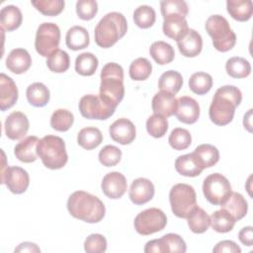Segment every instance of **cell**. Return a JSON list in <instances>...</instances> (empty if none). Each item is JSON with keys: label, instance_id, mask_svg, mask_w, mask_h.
I'll return each mask as SVG.
<instances>
[{"label": "cell", "instance_id": "1", "mask_svg": "<svg viewBox=\"0 0 253 253\" xmlns=\"http://www.w3.org/2000/svg\"><path fill=\"white\" fill-rule=\"evenodd\" d=\"M242 101L241 91L232 85H225L218 88L210 106L209 116L211 121L217 126L229 124L235 113L236 107Z\"/></svg>", "mask_w": 253, "mask_h": 253}, {"label": "cell", "instance_id": "2", "mask_svg": "<svg viewBox=\"0 0 253 253\" xmlns=\"http://www.w3.org/2000/svg\"><path fill=\"white\" fill-rule=\"evenodd\" d=\"M67 210L73 217L88 223L101 221L106 212L103 202L98 197L84 191H76L69 196Z\"/></svg>", "mask_w": 253, "mask_h": 253}, {"label": "cell", "instance_id": "3", "mask_svg": "<svg viewBox=\"0 0 253 253\" xmlns=\"http://www.w3.org/2000/svg\"><path fill=\"white\" fill-rule=\"evenodd\" d=\"M99 96L109 105L116 108L125 96L124 69L116 62H109L101 70Z\"/></svg>", "mask_w": 253, "mask_h": 253}, {"label": "cell", "instance_id": "4", "mask_svg": "<svg viewBox=\"0 0 253 253\" xmlns=\"http://www.w3.org/2000/svg\"><path fill=\"white\" fill-rule=\"evenodd\" d=\"M126 30L127 23L123 14L119 12L108 13L95 28V42L100 47L109 48L126 35Z\"/></svg>", "mask_w": 253, "mask_h": 253}, {"label": "cell", "instance_id": "5", "mask_svg": "<svg viewBox=\"0 0 253 253\" xmlns=\"http://www.w3.org/2000/svg\"><path fill=\"white\" fill-rule=\"evenodd\" d=\"M37 152L42 164L48 169H60L68 160L65 142L56 135L48 134L40 139Z\"/></svg>", "mask_w": 253, "mask_h": 253}, {"label": "cell", "instance_id": "6", "mask_svg": "<svg viewBox=\"0 0 253 253\" xmlns=\"http://www.w3.org/2000/svg\"><path fill=\"white\" fill-rule=\"evenodd\" d=\"M206 31L212 40L213 47L221 52L230 50L236 42V36L228 21L220 15L210 16L206 22Z\"/></svg>", "mask_w": 253, "mask_h": 253}, {"label": "cell", "instance_id": "7", "mask_svg": "<svg viewBox=\"0 0 253 253\" xmlns=\"http://www.w3.org/2000/svg\"><path fill=\"white\" fill-rule=\"evenodd\" d=\"M169 202L173 213L180 218H188L198 206L195 189L184 183L176 184L171 188Z\"/></svg>", "mask_w": 253, "mask_h": 253}, {"label": "cell", "instance_id": "8", "mask_svg": "<svg viewBox=\"0 0 253 253\" xmlns=\"http://www.w3.org/2000/svg\"><path fill=\"white\" fill-rule=\"evenodd\" d=\"M203 193L209 203L221 206L231 195V185L226 177L219 173L209 175L203 184Z\"/></svg>", "mask_w": 253, "mask_h": 253}, {"label": "cell", "instance_id": "9", "mask_svg": "<svg viewBox=\"0 0 253 253\" xmlns=\"http://www.w3.org/2000/svg\"><path fill=\"white\" fill-rule=\"evenodd\" d=\"M60 42V30L54 23H42L39 26L36 34L35 47L37 52L48 57L52 52L58 49Z\"/></svg>", "mask_w": 253, "mask_h": 253}, {"label": "cell", "instance_id": "10", "mask_svg": "<svg viewBox=\"0 0 253 253\" xmlns=\"http://www.w3.org/2000/svg\"><path fill=\"white\" fill-rule=\"evenodd\" d=\"M134 228L141 235L161 231L167 224L166 214L159 209L150 208L140 211L134 218Z\"/></svg>", "mask_w": 253, "mask_h": 253}, {"label": "cell", "instance_id": "11", "mask_svg": "<svg viewBox=\"0 0 253 253\" xmlns=\"http://www.w3.org/2000/svg\"><path fill=\"white\" fill-rule=\"evenodd\" d=\"M82 117L89 120H107L114 115L116 108L109 105L99 95H85L79 101Z\"/></svg>", "mask_w": 253, "mask_h": 253}, {"label": "cell", "instance_id": "12", "mask_svg": "<svg viewBox=\"0 0 253 253\" xmlns=\"http://www.w3.org/2000/svg\"><path fill=\"white\" fill-rule=\"evenodd\" d=\"M1 183L13 194H23L29 187L30 177L28 172L19 166H7L1 171Z\"/></svg>", "mask_w": 253, "mask_h": 253}, {"label": "cell", "instance_id": "13", "mask_svg": "<svg viewBox=\"0 0 253 253\" xmlns=\"http://www.w3.org/2000/svg\"><path fill=\"white\" fill-rule=\"evenodd\" d=\"M101 188L105 196H107L108 198L113 200L120 199L126 192V179L120 172H110L104 176Z\"/></svg>", "mask_w": 253, "mask_h": 253}, {"label": "cell", "instance_id": "14", "mask_svg": "<svg viewBox=\"0 0 253 253\" xmlns=\"http://www.w3.org/2000/svg\"><path fill=\"white\" fill-rule=\"evenodd\" d=\"M30 123L27 116L22 112H12L5 121V133L12 140L20 139L25 136L29 130Z\"/></svg>", "mask_w": 253, "mask_h": 253}, {"label": "cell", "instance_id": "15", "mask_svg": "<svg viewBox=\"0 0 253 253\" xmlns=\"http://www.w3.org/2000/svg\"><path fill=\"white\" fill-rule=\"evenodd\" d=\"M109 132L114 141L123 145L131 143L136 135L134 125L126 118H121L115 121L110 126Z\"/></svg>", "mask_w": 253, "mask_h": 253}, {"label": "cell", "instance_id": "16", "mask_svg": "<svg viewBox=\"0 0 253 253\" xmlns=\"http://www.w3.org/2000/svg\"><path fill=\"white\" fill-rule=\"evenodd\" d=\"M175 116L178 121L192 125L195 124L200 117V106L199 103L189 96H183L178 99L177 110Z\"/></svg>", "mask_w": 253, "mask_h": 253}, {"label": "cell", "instance_id": "17", "mask_svg": "<svg viewBox=\"0 0 253 253\" xmlns=\"http://www.w3.org/2000/svg\"><path fill=\"white\" fill-rule=\"evenodd\" d=\"M155 189L153 183L146 178L135 179L129 188V199L134 205L148 203L154 196Z\"/></svg>", "mask_w": 253, "mask_h": 253}, {"label": "cell", "instance_id": "18", "mask_svg": "<svg viewBox=\"0 0 253 253\" xmlns=\"http://www.w3.org/2000/svg\"><path fill=\"white\" fill-rule=\"evenodd\" d=\"M175 168L179 174L186 177L199 176L205 169L195 152L179 156L175 161Z\"/></svg>", "mask_w": 253, "mask_h": 253}, {"label": "cell", "instance_id": "19", "mask_svg": "<svg viewBox=\"0 0 253 253\" xmlns=\"http://www.w3.org/2000/svg\"><path fill=\"white\" fill-rule=\"evenodd\" d=\"M178 100L175 95L160 91L154 95L152 98V110L154 114L161 115L164 118H169L175 115L177 110Z\"/></svg>", "mask_w": 253, "mask_h": 253}, {"label": "cell", "instance_id": "20", "mask_svg": "<svg viewBox=\"0 0 253 253\" xmlns=\"http://www.w3.org/2000/svg\"><path fill=\"white\" fill-rule=\"evenodd\" d=\"M18 100V88L14 80L5 73L0 74V109H10Z\"/></svg>", "mask_w": 253, "mask_h": 253}, {"label": "cell", "instance_id": "21", "mask_svg": "<svg viewBox=\"0 0 253 253\" xmlns=\"http://www.w3.org/2000/svg\"><path fill=\"white\" fill-rule=\"evenodd\" d=\"M177 45L182 55L186 57H195L202 51L203 40L197 31L189 29L187 34L177 42Z\"/></svg>", "mask_w": 253, "mask_h": 253}, {"label": "cell", "instance_id": "22", "mask_svg": "<svg viewBox=\"0 0 253 253\" xmlns=\"http://www.w3.org/2000/svg\"><path fill=\"white\" fill-rule=\"evenodd\" d=\"M31 65L32 57L25 48H15L11 50L6 58L7 68L15 74H22L26 72Z\"/></svg>", "mask_w": 253, "mask_h": 253}, {"label": "cell", "instance_id": "23", "mask_svg": "<svg viewBox=\"0 0 253 253\" xmlns=\"http://www.w3.org/2000/svg\"><path fill=\"white\" fill-rule=\"evenodd\" d=\"M40 139L36 135H30L22 139L14 148L16 158L24 163H31L37 160V146Z\"/></svg>", "mask_w": 253, "mask_h": 253}, {"label": "cell", "instance_id": "24", "mask_svg": "<svg viewBox=\"0 0 253 253\" xmlns=\"http://www.w3.org/2000/svg\"><path fill=\"white\" fill-rule=\"evenodd\" d=\"M163 33L166 37L178 42L189 31L186 18L183 17H168L163 22Z\"/></svg>", "mask_w": 253, "mask_h": 253}, {"label": "cell", "instance_id": "25", "mask_svg": "<svg viewBox=\"0 0 253 253\" xmlns=\"http://www.w3.org/2000/svg\"><path fill=\"white\" fill-rule=\"evenodd\" d=\"M226 9L234 20L246 22L253 14V3L251 0H227Z\"/></svg>", "mask_w": 253, "mask_h": 253}, {"label": "cell", "instance_id": "26", "mask_svg": "<svg viewBox=\"0 0 253 253\" xmlns=\"http://www.w3.org/2000/svg\"><path fill=\"white\" fill-rule=\"evenodd\" d=\"M221 209L227 211L233 216V218L238 221L246 215L248 204L241 194L232 192L225 203L221 205Z\"/></svg>", "mask_w": 253, "mask_h": 253}, {"label": "cell", "instance_id": "27", "mask_svg": "<svg viewBox=\"0 0 253 253\" xmlns=\"http://www.w3.org/2000/svg\"><path fill=\"white\" fill-rule=\"evenodd\" d=\"M66 45L71 50H79L87 47L90 42L87 30L81 26L71 27L65 37Z\"/></svg>", "mask_w": 253, "mask_h": 253}, {"label": "cell", "instance_id": "28", "mask_svg": "<svg viewBox=\"0 0 253 253\" xmlns=\"http://www.w3.org/2000/svg\"><path fill=\"white\" fill-rule=\"evenodd\" d=\"M23 21L21 10L14 5H7L0 11V23L2 29L12 32L18 29Z\"/></svg>", "mask_w": 253, "mask_h": 253}, {"label": "cell", "instance_id": "29", "mask_svg": "<svg viewBox=\"0 0 253 253\" xmlns=\"http://www.w3.org/2000/svg\"><path fill=\"white\" fill-rule=\"evenodd\" d=\"M28 102L34 107H44L50 98V93L48 88L41 83L35 82L31 84L26 91Z\"/></svg>", "mask_w": 253, "mask_h": 253}, {"label": "cell", "instance_id": "30", "mask_svg": "<svg viewBox=\"0 0 253 253\" xmlns=\"http://www.w3.org/2000/svg\"><path fill=\"white\" fill-rule=\"evenodd\" d=\"M103 141V134L101 130L94 126H87L82 128L77 135L78 144L86 149L91 150L96 148Z\"/></svg>", "mask_w": 253, "mask_h": 253}, {"label": "cell", "instance_id": "31", "mask_svg": "<svg viewBox=\"0 0 253 253\" xmlns=\"http://www.w3.org/2000/svg\"><path fill=\"white\" fill-rule=\"evenodd\" d=\"M149 53L155 62L160 65L170 63L175 57V51L172 45L162 41L153 42L150 45Z\"/></svg>", "mask_w": 253, "mask_h": 253}, {"label": "cell", "instance_id": "32", "mask_svg": "<svg viewBox=\"0 0 253 253\" xmlns=\"http://www.w3.org/2000/svg\"><path fill=\"white\" fill-rule=\"evenodd\" d=\"M183 85L182 75L175 70H168L164 72L158 81V88L170 94H177Z\"/></svg>", "mask_w": 253, "mask_h": 253}, {"label": "cell", "instance_id": "33", "mask_svg": "<svg viewBox=\"0 0 253 253\" xmlns=\"http://www.w3.org/2000/svg\"><path fill=\"white\" fill-rule=\"evenodd\" d=\"M211 225L212 229L219 233L229 232L233 229L236 220L224 209L215 211L211 216Z\"/></svg>", "mask_w": 253, "mask_h": 253}, {"label": "cell", "instance_id": "34", "mask_svg": "<svg viewBox=\"0 0 253 253\" xmlns=\"http://www.w3.org/2000/svg\"><path fill=\"white\" fill-rule=\"evenodd\" d=\"M187 219L188 225L194 233H204L208 230V228L211 225L210 215L202 208L198 206L191 212Z\"/></svg>", "mask_w": 253, "mask_h": 253}, {"label": "cell", "instance_id": "35", "mask_svg": "<svg viewBox=\"0 0 253 253\" xmlns=\"http://www.w3.org/2000/svg\"><path fill=\"white\" fill-rule=\"evenodd\" d=\"M99 65L98 58L91 52H83L75 59V70L82 76L93 75Z\"/></svg>", "mask_w": 253, "mask_h": 253}, {"label": "cell", "instance_id": "36", "mask_svg": "<svg viewBox=\"0 0 253 253\" xmlns=\"http://www.w3.org/2000/svg\"><path fill=\"white\" fill-rule=\"evenodd\" d=\"M225 70L232 78H245L251 72V65L247 59L234 56L226 61Z\"/></svg>", "mask_w": 253, "mask_h": 253}, {"label": "cell", "instance_id": "37", "mask_svg": "<svg viewBox=\"0 0 253 253\" xmlns=\"http://www.w3.org/2000/svg\"><path fill=\"white\" fill-rule=\"evenodd\" d=\"M160 10L163 19L168 17L186 18L189 12L188 5L183 0H164L160 2Z\"/></svg>", "mask_w": 253, "mask_h": 253}, {"label": "cell", "instance_id": "38", "mask_svg": "<svg viewBox=\"0 0 253 253\" xmlns=\"http://www.w3.org/2000/svg\"><path fill=\"white\" fill-rule=\"evenodd\" d=\"M189 87L197 95L208 93L212 87V77L206 72H196L189 79Z\"/></svg>", "mask_w": 253, "mask_h": 253}, {"label": "cell", "instance_id": "39", "mask_svg": "<svg viewBox=\"0 0 253 253\" xmlns=\"http://www.w3.org/2000/svg\"><path fill=\"white\" fill-rule=\"evenodd\" d=\"M152 72V64L147 58L138 57L129 65V76L132 80L142 81L147 79Z\"/></svg>", "mask_w": 253, "mask_h": 253}, {"label": "cell", "instance_id": "40", "mask_svg": "<svg viewBox=\"0 0 253 253\" xmlns=\"http://www.w3.org/2000/svg\"><path fill=\"white\" fill-rule=\"evenodd\" d=\"M194 152L200 158L204 168H210L215 165L219 160V152L217 148L211 144H201L195 148Z\"/></svg>", "mask_w": 253, "mask_h": 253}, {"label": "cell", "instance_id": "41", "mask_svg": "<svg viewBox=\"0 0 253 253\" xmlns=\"http://www.w3.org/2000/svg\"><path fill=\"white\" fill-rule=\"evenodd\" d=\"M46 65L48 69L55 73L65 72L70 65V58L66 51L56 49L46 59Z\"/></svg>", "mask_w": 253, "mask_h": 253}, {"label": "cell", "instance_id": "42", "mask_svg": "<svg viewBox=\"0 0 253 253\" xmlns=\"http://www.w3.org/2000/svg\"><path fill=\"white\" fill-rule=\"evenodd\" d=\"M74 117L71 112L65 109L54 111L50 117V126L57 131H67L73 125Z\"/></svg>", "mask_w": 253, "mask_h": 253}, {"label": "cell", "instance_id": "43", "mask_svg": "<svg viewBox=\"0 0 253 253\" xmlns=\"http://www.w3.org/2000/svg\"><path fill=\"white\" fill-rule=\"evenodd\" d=\"M156 14L152 7L147 5L138 6L133 12L134 24L141 29H148L155 23Z\"/></svg>", "mask_w": 253, "mask_h": 253}, {"label": "cell", "instance_id": "44", "mask_svg": "<svg viewBox=\"0 0 253 253\" xmlns=\"http://www.w3.org/2000/svg\"><path fill=\"white\" fill-rule=\"evenodd\" d=\"M168 142L175 150L187 149L192 143V136L188 129L182 127L174 128L168 138Z\"/></svg>", "mask_w": 253, "mask_h": 253}, {"label": "cell", "instance_id": "45", "mask_svg": "<svg viewBox=\"0 0 253 253\" xmlns=\"http://www.w3.org/2000/svg\"><path fill=\"white\" fill-rule=\"evenodd\" d=\"M32 5L44 16H56L64 9L63 0H33Z\"/></svg>", "mask_w": 253, "mask_h": 253}, {"label": "cell", "instance_id": "46", "mask_svg": "<svg viewBox=\"0 0 253 253\" xmlns=\"http://www.w3.org/2000/svg\"><path fill=\"white\" fill-rule=\"evenodd\" d=\"M167 129H168L167 119L161 115L154 114L150 116L146 121V130L151 136L155 138H160L164 136Z\"/></svg>", "mask_w": 253, "mask_h": 253}, {"label": "cell", "instance_id": "47", "mask_svg": "<svg viewBox=\"0 0 253 253\" xmlns=\"http://www.w3.org/2000/svg\"><path fill=\"white\" fill-rule=\"evenodd\" d=\"M160 240L163 246L164 253H170V252L184 253L187 250L184 239L178 234L168 233L162 236Z\"/></svg>", "mask_w": 253, "mask_h": 253}, {"label": "cell", "instance_id": "48", "mask_svg": "<svg viewBox=\"0 0 253 253\" xmlns=\"http://www.w3.org/2000/svg\"><path fill=\"white\" fill-rule=\"evenodd\" d=\"M122 158V150L115 145H106L99 152V161L103 166L113 167Z\"/></svg>", "mask_w": 253, "mask_h": 253}, {"label": "cell", "instance_id": "49", "mask_svg": "<svg viewBox=\"0 0 253 253\" xmlns=\"http://www.w3.org/2000/svg\"><path fill=\"white\" fill-rule=\"evenodd\" d=\"M98 12V4L95 0H79L76 3V13L81 20H92Z\"/></svg>", "mask_w": 253, "mask_h": 253}, {"label": "cell", "instance_id": "50", "mask_svg": "<svg viewBox=\"0 0 253 253\" xmlns=\"http://www.w3.org/2000/svg\"><path fill=\"white\" fill-rule=\"evenodd\" d=\"M107 249L106 238L99 233L89 235L84 242V250L88 253H102Z\"/></svg>", "mask_w": 253, "mask_h": 253}, {"label": "cell", "instance_id": "51", "mask_svg": "<svg viewBox=\"0 0 253 253\" xmlns=\"http://www.w3.org/2000/svg\"><path fill=\"white\" fill-rule=\"evenodd\" d=\"M214 253H222V252H230V253H240L241 248L231 240H222L218 242L212 249Z\"/></svg>", "mask_w": 253, "mask_h": 253}, {"label": "cell", "instance_id": "52", "mask_svg": "<svg viewBox=\"0 0 253 253\" xmlns=\"http://www.w3.org/2000/svg\"><path fill=\"white\" fill-rule=\"evenodd\" d=\"M238 238L242 244L249 246V247L252 246V243H253V228H252V226L243 227L238 233Z\"/></svg>", "mask_w": 253, "mask_h": 253}, {"label": "cell", "instance_id": "53", "mask_svg": "<svg viewBox=\"0 0 253 253\" xmlns=\"http://www.w3.org/2000/svg\"><path fill=\"white\" fill-rule=\"evenodd\" d=\"M144 252H145V253H151V252L164 253L163 246H162V243H161L160 238H159V239H153V240L148 241V242L145 244Z\"/></svg>", "mask_w": 253, "mask_h": 253}, {"label": "cell", "instance_id": "54", "mask_svg": "<svg viewBox=\"0 0 253 253\" xmlns=\"http://www.w3.org/2000/svg\"><path fill=\"white\" fill-rule=\"evenodd\" d=\"M15 252H30V253H34V252H41V249L38 247L37 244L27 241V242H23V243L19 244V246L17 248H15Z\"/></svg>", "mask_w": 253, "mask_h": 253}, {"label": "cell", "instance_id": "55", "mask_svg": "<svg viewBox=\"0 0 253 253\" xmlns=\"http://www.w3.org/2000/svg\"><path fill=\"white\" fill-rule=\"evenodd\" d=\"M251 115H252V109H250L247 112V114L244 116V119H243L244 127H246L248 131H252V129H251Z\"/></svg>", "mask_w": 253, "mask_h": 253}]
</instances>
